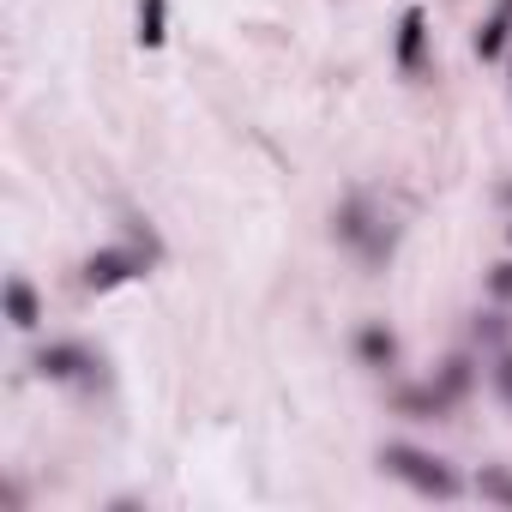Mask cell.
I'll use <instances>...</instances> for the list:
<instances>
[{
    "mask_svg": "<svg viewBox=\"0 0 512 512\" xmlns=\"http://www.w3.org/2000/svg\"><path fill=\"white\" fill-rule=\"evenodd\" d=\"M380 464H386V476L410 482L416 494H434V500H452V494H458L452 464L434 458V452H422V446H380Z\"/></svg>",
    "mask_w": 512,
    "mask_h": 512,
    "instance_id": "cell-1",
    "label": "cell"
},
{
    "mask_svg": "<svg viewBox=\"0 0 512 512\" xmlns=\"http://www.w3.org/2000/svg\"><path fill=\"white\" fill-rule=\"evenodd\" d=\"M338 235H344V241H356V247L368 253V260H386V253H392V229H380L368 205H344V217H338Z\"/></svg>",
    "mask_w": 512,
    "mask_h": 512,
    "instance_id": "cell-2",
    "label": "cell"
},
{
    "mask_svg": "<svg viewBox=\"0 0 512 512\" xmlns=\"http://www.w3.org/2000/svg\"><path fill=\"white\" fill-rule=\"evenodd\" d=\"M133 272H145V260H139V253H91L85 284H91V290H115V284H127Z\"/></svg>",
    "mask_w": 512,
    "mask_h": 512,
    "instance_id": "cell-3",
    "label": "cell"
},
{
    "mask_svg": "<svg viewBox=\"0 0 512 512\" xmlns=\"http://www.w3.org/2000/svg\"><path fill=\"white\" fill-rule=\"evenodd\" d=\"M37 368H43L49 380H85L97 362H91L85 350H73V344H55V350H43V356H37Z\"/></svg>",
    "mask_w": 512,
    "mask_h": 512,
    "instance_id": "cell-4",
    "label": "cell"
},
{
    "mask_svg": "<svg viewBox=\"0 0 512 512\" xmlns=\"http://www.w3.org/2000/svg\"><path fill=\"white\" fill-rule=\"evenodd\" d=\"M422 31H428V25H422V13L410 7V13H404V31H398V67H404V73L422 67Z\"/></svg>",
    "mask_w": 512,
    "mask_h": 512,
    "instance_id": "cell-5",
    "label": "cell"
},
{
    "mask_svg": "<svg viewBox=\"0 0 512 512\" xmlns=\"http://www.w3.org/2000/svg\"><path fill=\"white\" fill-rule=\"evenodd\" d=\"M7 320H13L19 332H31V326H37V290H31L25 278H13V284H7Z\"/></svg>",
    "mask_w": 512,
    "mask_h": 512,
    "instance_id": "cell-6",
    "label": "cell"
},
{
    "mask_svg": "<svg viewBox=\"0 0 512 512\" xmlns=\"http://www.w3.org/2000/svg\"><path fill=\"white\" fill-rule=\"evenodd\" d=\"M476 488H482V500H500V506H512V470H506V464H488V470L476 476Z\"/></svg>",
    "mask_w": 512,
    "mask_h": 512,
    "instance_id": "cell-7",
    "label": "cell"
},
{
    "mask_svg": "<svg viewBox=\"0 0 512 512\" xmlns=\"http://www.w3.org/2000/svg\"><path fill=\"white\" fill-rule=\"evenodd\" d=\"M139 43L145 49L163 43V0H145V7H139Z\"/></svg>",
    "mask_w": 512,
    "mask_h": 512,
    "instance_id": "cell-8",
    "label": "cell"
},
{
    "mask_svg": "<svg viewBox=\"0 0 512 512\" xmlns=\"http://www.w3.org/2000/svg\"><path fill=\"white\" fill-rule=\"evenodd\" d=\"M362 356H368V362H392V356H398V344H392V332H380V326H368V332H362Z\"/></svg>",
    "mask_w": 512,
    "mask_h": 512,
    "instance_id": "cell-9",
    "label": "cell"
},
{
    "mask_svg": "<svg viewBox=\"0 0 512 512\" xmlns=\"http://www.w3.org/2000/svg\"><path fill=\"white\" fill-rule=\"evenodd\" d=\"M488 290H494L500 302H512V266H494V272H488Z\"/></svg>",
    "mask_w": 512,
    "mask_h": 512,
    "instance_id": "cell-10",
    "label": "cell"
},
{
    "mask_svg": "<svg viewBox=\"0 0 512 512\" xmlns=\"http://www.w3.org/2000/svg\"><path fill=\"white\" fill-rule=\"evenodd\" d=\"M500 43H506V25H488V31H482V43H476V49H482V55H500Z\"/></svg>",
    "mask_w": 512,
    "mask_h": 512,
    "instance_id": "cell-11",
    "label": "cell"
},
{
    "mask_svg": "<svg viewBox=\"0 0 512 512\" xmlns=\"http://www.w3.org/2000/svg\"><path fill=\"white\" fill-rule=\"evenodd\" d=\"M494 380H500V392H506V404H512V356L494 362Z\"/></svg>",
    "mask_w": 512,
    "mask_h": 512,
    "instance_id": "cell-12",
    "label": "cell"
}]
</instances>
